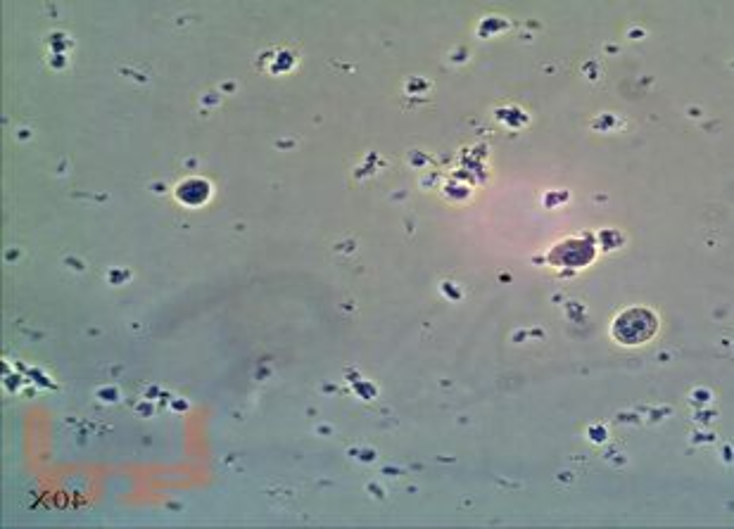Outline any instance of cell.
Returning <instances> with one entry per match:
<instances>
[{"mask_svg": "<svg viewBox=\"0 0 734 529\" xmlns=\"http://www.w3.org/2000/svg\"><path fill=\"white\" fill-rule=\"evenodd\" d=\"M658 321L647 309H628L623 311L613 323V335L623 344H642L656 333Z\"/></svg>", "mask_w": 734, "mask_h": 529, "instance_id": "6da1fadb", "label": "cell"}]
</instances>
